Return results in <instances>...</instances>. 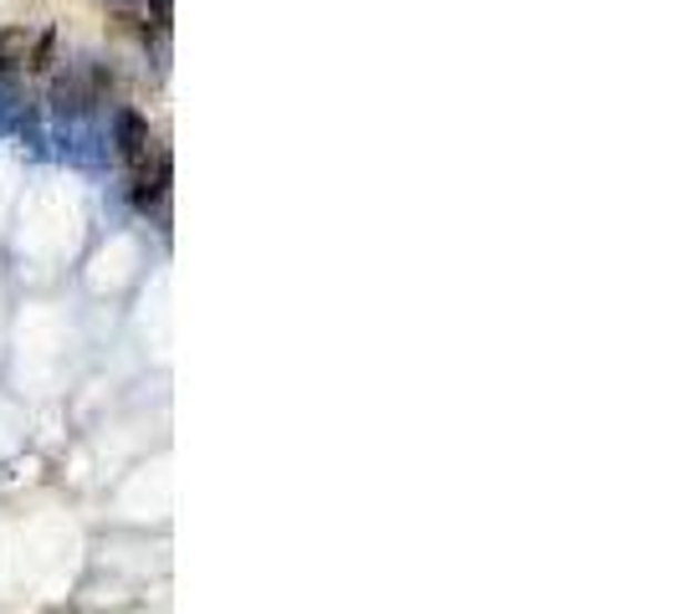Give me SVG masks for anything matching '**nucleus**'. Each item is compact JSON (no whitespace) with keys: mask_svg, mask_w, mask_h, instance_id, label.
Instances as JSON below:
<instances>
[{"mask_svg":"<svg viewBox=\"0 0 681 614\" xmlns=\"http://www.w3.org/2000/svg\"><path fill=\"white\" fill-rule=\"evenodd\" d=\"M113 139H119V154L129 164H144V154H149V123L139 119L134 108H123L119 119H113Z\"/></svg>","mask_w":681,"mask_h":614,"instance_id":"nucleus-1","label":"nucleus"},{"mask_svg":"<svg viewBox=\"0 0 681 614\" xmlns=\"http://www.w3.org/2000/svg\"><path fill=\"white\" fill-rule=\"evenodd\" d=\"M170 16H174L170 0H154V21H160V27H170Z\"/></svg>","mask_w":681,"mask_h":614,"instance_id":"nucleus-2","label":"nucleus"},{"mask_svg":"<svg viewBox=\"0 0 681 614\" xmlns=\"http://www.w3.org/2000/svg\"><path fill=\"white\" fill-rule=\"evenodd\" d=\"M103 6H113V11H134L139 0H103Z\"/></svg>","mask_w":681,"mask_h":614,"instance_id":"nucleus-3","label":"nucleus"}]
</instances>
